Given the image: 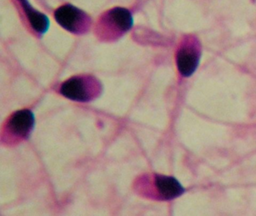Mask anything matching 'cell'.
Instances as JSON below:
<instances>
[{
    "instance_id": "cell-6",
    "label": "cell",
    "mask_w": 256,
    "mask_h": 216,
    "mask_svg": "<svg viewBox=\"0 0 256 216\" xmlns=\"http://www.w3.org/2000/svg\"><path fill=\"white\" fill-rule=\"evenodd\" d=\"M26 30L36 38H42L49 28L50 21L44 14L36 9L29 0H12Z\"/></svg>"
},
{
    "instance_id": "cell-3",
    "label": "cell",
    "mask_w": 256,
    "mask_h": 216,
    "mask_svg": "<svg viewBox=\"0 0 256 216\" xmlns=\"http://www.w3.org/2000/svg\"><path fill=\"white\" fill-rule=\"evenodd\" d=\"M35 116L29 109L20 110L12 114L1 128V142L6 146H14L26 140L35 126Z\"/></svg>"
},
{
    "instance_id": "cell-1",
    "label": "cell",
    "mask_w": 256,
    "mask_h": 216,
    "mask_svg": "<svg viewBox=\"0 0 256 216\" xmlns=\"http://www.w3.org/2000/svg\"><path fill=\"white\" fill-rule=\"evenodd\" d=\"M133 26V16L128 9L115 7L101 14L94 26L96 37L102 42L112 43L125 36Z\"/></svg>"
},
{
    "instance_id": "cell-2",
    "label": "cell",
    "mask_w": 256,
    "mask_h": 216,
    "mask_svg": "<svg viewBox=\"0 0 256 216\" xmlns=\"http://www.w3.org/2000/svg\"><path fill=\"white\" fill-rule=\"evenodd\" d=\"M134 189L140 196L166 200L174 199L184 193V187L174 177L157 174L138 177Z\"/></svg>"
},
{
    "instance_id": "cell-7",
    "label": "cell",
    "mask_w": 256,
    "mask_h": 216,
    "mask_svg": "<svg viewBox=\"0 0 256 216\" xmlns=\"http://www.w3.org/2000/svg\"><path fill=\"white\" fill-rule=\"evenodd\" d=\"M199 55L194 48L184 46L176 54L178 70L184 76H190L194 73L198 66Z\"/></svg>"
},
{
    "instance_id": "cell-5",
    "label": "cell",
    "mask_w": 256,
    "mask_h": 216,
    "mask_svg": "<svg viewBox=\"0 0 256 216\" xmlns=\"http://www.w3.org/2000/svg\"><path fill=\"white\" fill-rule=\"evenodd\" d=\"M55 20L64 30L76 36H83L92 26L91 16L84 10L72 4L60 6L54 13Z\"/></svg>"
},
{
    "instance_id": "cell-4",
    "label": "cell",
    "mask_w": 256,
    "mask_h": 216,
    "mask_svg": "<svg viewBox=\"0 0 256 216\" xmlns=\"http://www.w3.org/2000/svg\"><path fill=\"white\" fill-rule=\"evenodd\" d=\"M60 93L73 102L86 103L101 96L102 85L96 76L79 74L72 76L61 84Z\"/></svg>"
}]
</instances>
